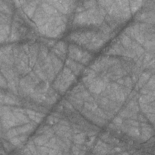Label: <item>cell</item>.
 Masks as SVG:
<instances>
[{
  "label": "cell",
  "instance_id": "2",
  "mask_svg": "<svg viewBox=\"0 0 155 155\" xmlns=\"http://www.w3.org/2000/svg\"><path fill=\"white\" fill-rule=\"evenodd\" d=\"M16 12L36 38L55 40L68 33L77 1H13Z\"/></svg>",
  "mask_w": 155,
  "mask_h": 155
},
{
  "label": "cell",
  "instance_id": "1",
  "mask_svg": "<svg viewBox=\"0 0 155 155\" xmlns=\"http://www.w3.org/2000/svg\"><path fill=\"white\" fill-rule=\"evenodd\" d=\"M145 1H77L67 41L93 53L101 49Z\"/></svg>",
  "mask_w": 155,
  "mask_h": 155
}]
</instances>
